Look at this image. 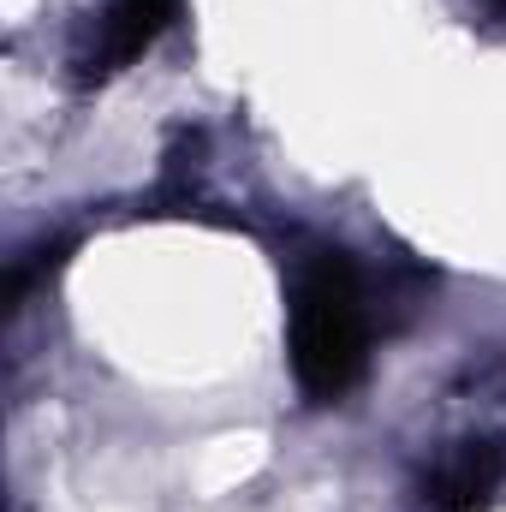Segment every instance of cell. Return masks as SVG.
I'll use <instances>...</instances> for the list:
<instances>
[{
  "label": "cell",
  "mask_w": 506,
  "mask_h": 512,
  "mask_svg": "<svg viewBox=\"0 0 506 512\" xmlns=\"http://www.w3.org/2000/svg\"><path fill=\"white\" fill-rule=\"evenodd\" d=\"M173 12H179V0H108V12L96 24V42L84 54V78H108V72L131 66L173 24Z\"/></svg>",
  "instance_id": "7a4b0ae2"
},
{
  "label": "cell",
  "mask_w": 506,
  "mask_h": 512,
  "mask_svg": "<svg viewBox=\"0 0 506 512\" xmlns=\"http://www.w3.org/2000/svg\"><path fill=\"white\" fill-rule=\"evenodd\" d=\"M292 376L310 399H340L358 387L370 358V328H364V286L346 251H304L292 262Z\"/></svg>",
  "instance_id": "6da1fadb"
},
{
  "label": "cell",
  "mask_w": 506,
  "mask_h": 512,
  "mask_svg": "<svg viewBox=\"0 0 506 512\" xmlns=\"http://www.w3.org/2000/svg\"><path fill=\"white\" fill-rule=\"evenodd\" d=\"M501 483H506V447H495V441H459L435 465L429 501H435V512H489L495 495H501Z\"/></svg>",
  "instance_id": "3957f363"
}]
</instances>
